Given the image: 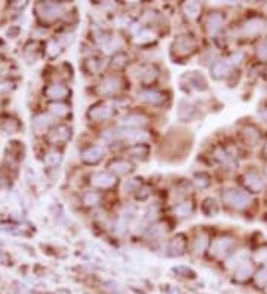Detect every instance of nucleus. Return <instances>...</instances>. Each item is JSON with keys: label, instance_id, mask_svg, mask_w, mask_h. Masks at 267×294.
Here are the masks:
<instances>
[{"label": "nucleus", "instance_id": "1", "mask_svg": "<svg viewBox=\"0 0 267 294\" xmlns=\"http://www.w3.org/2000/svg\"><path fill=\"white\" fill-rule=\"evenodd\" d=\"M223 201L230 205L234 210H245L246 207H249L251 204V195L243 192V190H237V189H229L224 192L223 195Z\"/></svg>", "mask_w": 267, "mask_h": 294}, {"label": "nucleus", "instance_id": "2", "mask_svg": "<svg viewBox=\"0 0 267 294\" xmlns=\"http://www.w3.org/2000/svg\"><path fill=\"white\" fill-rule=\"evenodd\" d=\"M242 183L252 193L263 192L264 190V186H266V181H264L263 175L258 174L257 171H248V172H245L243 177H242Z\"/></svg>", "mask_w": 267, "mask_h": 294}, {"label": "nucleus", "instance_id": "3", "mask_svg": "<svg viewBox=\"0 0 267 294\" xmlns=\"http://www.w3.org/2000/svg\"><path fill=\"white\" fill-rule=\"evenodd\" d=\"M36 11L43 21H54V20L60 18L63 14L61 6L57 3H39L36 6Z\"/></svg>", "mask_w": 267, "mask_h": 294}, {"label": "nucleus", "instance_id": "4", "mask_svg": "<svg viewBox=\"0 0 267 294\" xmlns=\"http://www.w3.org/2000/svg\"><path fill=\"white\" fill-rule=\"evenodd\" d=\"M194 49V41L190 36H178L172 42V51L178 57H186L190 55Z\"/></svg>", "mask_w": 267, "mask_h": 294}, {"label": "nucleus", "instance_id": "5", "mask_svg": "<svg viewBox=\"0 0 267 294\" xmlns=\"http://www.w3.org/2000/svg\"><path fill=\"white\" fill-rule=\"evenodd\" d=\"M266 29V21L263 18H258V17H254V18H249L243 23L242 26V35L243 36H257L260 33H263Z\"/></svg>", "mask_w": 267, "mask_h": 294}, {"label": "nucleus", "instance_id": "6", "mask_svg": "<svg viewBox=\"0 0 267 294\" xmlns=\"http://www.w3.org/2000/svg\"><path fill=\"white\" fill-rule=\"evenodd\" d=\"M233 245H234V241L231 238H218L211 245V254L214 257H223L230 252Z\"/></svg>", "mask_w": 267, "mask_h": 294}, {"label": "nucleus", "instance_id": "7", "mask_svg": "<svg viewBox=\"0 0 267 294\" xmlns=\"http://www.w3.org/2000/svg\"><path fill=\"white\" fill-rule=\"evenodd\" d=\"M122 88V82L119 78H114V76H110V78H106L100 88H98V92L101 95H114L116 92H119Z\"/></svg>", "mask_w": 267, "mask_h": 294}, {"label": "nucleus", "instance_id": "8", "mask_svg": "<svg viewBox=\"0 0 267 294\" xmlns=\"http://www.w3.org/2000/svg\"><path fill=\"white\" fill-rule=\"evenodd\" d=\"M113 116V109L109 107V106H104V104H98V106H94L91 107V110L88 112V118L91 121H95V122H100V121H107Z\"/></svg>", "mask_w": 267, "mask_h": 294}, {"label": "nucleus", "instance_id": "9", "mask_svg": "<svg viewBox=\"0 0 267 294\" xmlns=\"http://www.w3.org/2000/svg\"><path fill=\"white\" fill-rule=\"evenodd\" d=\"M91 183L97 187L107 189V187H112L116 183V177L110 172H95L91 177Z\"/></svg>", "mask_w": 267, "mask_h": 294}, {"label": "nucleus", "instance_id": "10", "mask_svg": "<svg viewBox=\"0 0 267 294\" xmlns=\"http://www.w3.org/2000/svg\"><path fill=\"white\" fill-rule=\"evenodd\" d=\"M233 273H234V279L237 282H246L254 275V266L249 260H245L234 269Z\"/></svg>", "mask_w": 267, "mask_h": 294}, {"label": "nucleus", "instance_id": "11", "mask_svg": "<svg viewBox=\"0 0 267 294\" xmlns=\"http://www.w3.org/2000/svg\"><path fill=\"white\" fill-rule=\"evenodd\" d=\"M231 64L227 60H218L211 66V76L214 79H223L230 73Z\"/></svg>", "mask_w": 267, "mask_h": 294}, {"label": "nucleus", "instance_id": "12", "mask_svg": "<svg viewBox=\"0 0 267 294\" xmlns=\"http://www.w3.org/2000/svg\"><path fill=\"white\" fill-rule=\"evenodd\" d=\"M138 98H140L141 101L147 103V104H153V106H156V104H162V103H163L165 95H163L162 92H159V91L147 89V91H141V92L138 94Z\"/></svg>", "mask_w": 267, "mask_h": 294}, {"label": "nucleus", "instance_id": "13", "mask_svg": "<svg viewBox=\"0 0 267 294\" xmlns=\"http://www.w3.org/2000/svg\"><path fill=\"white\" fill-rule=\"evenodd\" d=\"M103 156H104V150H103L101 147H98V146H94V147L86 149V150L82 153V161L86 162V164L94 165V164L100 162V161L103 159Z\"/></svg>", "mask_w": 267, "mask_h": 294}, {"label": "nucleus", "instance_id": "14", "mask_svg": "<svg viewBox=\"0 0 267 294\" xmlns=\"http://www.w3.org/2000/svg\"><path fill=\"white\" fill-rule=\"evenodd\" d=\"M178 119L180 121H191L194 116H196V107L193 106V104H190V103H187V101H181L180 104H178Z\"/></svg>", "mask_w": 267, "mask_h": 294}, {"label": "nucleus", "instance_id": "15", "mask_svg": "<svg viewBox=\"0 0 267 294\" xmlns=\"http://www.w3.org/2000/svg\"><path fill=\"white\" fill-rule=\"evenodd\" d=\"M223 27V17L217 12L211 14L206 20V32L208 35L214 36L220 32V29Z\"/></svg>", "mask_w": 267, "mask_h": 294}, {"label": "nucleus", "instance_id": "16", "mask_svg": "<svg viewBox=\"0 0 267 294\" xmlns=\"http://www.w3.org/2000/svg\"><path fill=\"white\" fill-rule=\"evenodd\" d=\"M242 137H243V140H245L246 144L255 146V144L260 141L261 134H260V131H258L254 125H246V126L242 129Z\"/></svg>", "mask_w": 267, "mask_h": 294}, {"label": "nucleus", "instance_id": "17", "mask_svg": "<svg viewBox=\"0 0 267 294\" xmlns=\"http://www.w3.org/2000/svg\"><path fill=\"white\" fill-rule=\"evenodd\" d=\"M131 169H132V164L125 161V159H117V161H113L110 164V171L114 172V174H119V175L128 174Z\"/></svg>", "mask_w": 267, "mask_h": 294}, {"label": "nucleus", "instance_id": "18", "mask_svg": "<svg viewBox=\"0 0 267 294\" xmlns=\"http://www.w3.org/2000/svg\"><path fill=\"white\" fill-rule=\"evenodd\" d=\"M157 78V70L153 66H141L138 70V79L141 82H152Z\"/></svg>", "mask_w": 267, "mask_h": 294}, {"label": "nucleus", "instance_id": "19", "mask_svg": "<svg viewBox=\"0 0 267 294\" xmlns=\"http://www.w3.org/2000/svg\"><path fill=\"white\" fill-rule=\"evenodd\" d=\"M123 124L129 128H140V126H144L147 124V119L143 115L132 113V115H128V116L123 118Z\"/></svg>", "mask_w": 267, "mask_h": 294}, {"label": "nucleus", "instance_id": "20", "mask_svg": "<svg viewBox=\"0 0 267 294\" xmlns=\"http://www.w3.org/2000/svg\"><path fill=\"white\" fill-rule=\"evenodd\" d=\"M67 94H69V89L64 85H51L46 89V95L52 100H61L67 97Z\"/></svg>", "mask_w": 267, "mask_h": 294}, {"label": "nucleus", "instance_id": "21", "mask_svg": "<svg viewBox=\"0 0 267 294\" xmlns=\"http://www.w3.org/2000/svg\"><path fill=\"white\" fill-rule=\"evenodd\" d=\"M117 135H120V137H123V138H126V140H129V141H143V140H146L147 138V135L143 132V131H140V129H122Z\"/></svg>", "mask_w": 267, "mask_h": 294}, {"label": "nucleus", "instance_id": "22", "mask_svg": "<svg viewBox=\"0 0 267 294\" xmlns=\"http://www.w3.org/2000/svg\"><path fill=\"white\" fill-rule=\"evenodd\" d=\"M184 248H186V241H184V238L181 235H178L174 239H171V242H169V251H171L172 255L183 254Z\"/></svg>", "mask_w": 267, "mask_h": 294}, {"label": "nucleus", "instance_id": "23", "mask_svg": "<svg viewBox=\"0 0 267 294\" xmlns=\"http://www.w3.org/2000/svg\"><path fill=\"white\" fill-rule=\"evenodd\" d=\"M69 137H70V129L67 126H64V125H61L51 134V141L60 143V141H66Z\"/></svg>", "mask_w": 267, "mask_h": 294}, {"label": "nucleus", "instance_id": "24", "mask_svg": "<svg viewBox=\"0 0 267 294\" xmlns=\"http://www.w3.org/2000/svg\"><path fill=\"white\" fill-rule=\"evenodd\" d=\"M202 211H203V214L208 215V217L215 215V214L218 212V204H217V201L212 199V198L205 199L203 204H202Z\"/></svg>", "mask_w": 267, "mask_h": 294}, {"label": "nucleus", "instance_id": "25", "mask_svg": "<svg viewBox=\"0 0 267 294\" xmlns=\"http://www.w3.org/2000/svg\"><path fill=\"white\" fill-rule=\"evenodd\" d=\"M183 11L189 18H196L200 14V5L197 2H187L183 5Z\"/></svg>", "mask_w": 267, "mask_h": 294}, {"label": "nucleus", "instance_id": "26", "mask_svg": "<svg viewBox=\"0 0 267 294\" xmlns=\"http://www.w3.org/2000/svg\"><path fill=\"white\" fill-rule=\"evenodd\" d=\"M51 118L46 116V115H39L33 119V128L36 131H45L49 125H51Z\"/></svg>", "mask_w": 267, "mask_h": 294}, {"label": "nucleus", "instance_id": "27", "mask_svg": "<svg viewBox=\"0 0 267 294\" xmlns=\"http://www.w3.org/2000/svg\"><path fill=\"white\" fill-rule=\"evenodd\" d=\"M209 241H208V236L205 233H200L196 239H194V244H193V251L194 254H202L206 247H208Z\"/></svg>", "mask_w": 267, "mask_h": 294}, {"label": "nucleus", "instance_id": "28", "mask_svg": "<svg viewBox=\"0 0 267 294\" xmlns=\"http://www.w3.org/2000/svg\"><path fill=\"white\" fill-rule=\"evenodd\" d=\"M174 212L178 217H189L193 212V205L191 202H181L174 208Z\"/></svg>", "mask_w": 267, "mask_h": 294}, {"label": "nucleus", "instance_id": "29", "mask_svg": "<svg viewBox=\"0 0 267 294\" xmlns=\"http://www.w3.org/2000/svg\"><path fill=\"white\" fill-rule=\"evenodd\" d=\"M189 82H190L191 86L196 88V89H205V88H206L205 79L202 78V75H199V73H196V72H191V73L189 75Z\"/></svg>", "mask_w": 267, "mask_h": 294}, {"label": "nucleus", "instance_id": "30", "mask_svg": "<svg viewBox=\"0 0 267 294\" xmlns=\"http://www.w3.org/2000/svg\"><path fill=\"white\" fill-rule=\"evenodd\" d=\"M128 153L134 158H146L147 153H149V147L144 146V144H135L128 150Z\"/></svg>", "mask_w": 267, "mask_h": 294}, {"label": "nucleus", "instance_id": "31", "mask_svg": "<svg viewBox=\"0 0 267 294\" xmlns=\"http://www.w3.org/2000/svg\"><path fill=\"white\" fill-rule=\"evenodd\" d=\"M246 260V257H245V254L242 252V251H239V252H234V255H231V258H229L227 260V267L229 269H236L242 261H245Z\"/></svg>", "mask_w": 267, "mask_h": 294}, {"label": "nucleus", "instance_id": "32", "mask_svg": "<svg viewBox=\"0 0 267 294\" xmlns=\"http://www.w3.org/2000/svg\"><path fill=\"white\" fill-rule=\"evenodd\" d=\"M255 54H257V58H258V60L267 61V39H263V41L257 45Z\"/></svg>", "mask_w": 267, "mask_h": 294}, {"label": "nucleus", "instance_id": "33", "mask_svg": "<svg viewBox=\"0 0 267 294\" xmlns=\"http://www.w3.org/2000/svg\"><path fill=\"white\" fill-rule=\"evenodd\" d=\"M140 186H141V183H140L138 178H129V180H126L123 183V192L125 193H132L137 189H140Z\"/></svg>", "mask_w": 267, "mask_h": 294}, {"label": "nucleus", "instance_id": "34", "mask_svg": "<svg viewBox=\"0 0 267 294\" xmlns=\"http://www.w3.org/2000/svg\"><path fill=\"white\" fill-rule=\"evenodd\" d=\"M254 279H255V285L264 288V287L267 285V269L264 267V269L258 270V272L254 275Z\"/></svg>", "mask_w": 267, "mask_h": 294}, {"label": "nucleus", "instance_id": "35", "mask_svg": "<svg viewBox=\"0 0 267 294\" xmlns=\"http://www.w3.org/2000/svg\"><path fill=\"white\" fill-rule=\"evenodd\" d=\"M45 162L49 167H57L61 162V153H58V152H49L45 156Z\"/></svg>", "mask_w": 267, "mask_h": 294}, {"label": "nucleus", "instance_id": "36", "mask_svg": "<svg viewBox=\"0 0 267 294\" xmlns=\"http://www.w3.org/2000/svg\"><path fill=\"white\" fill-rule=\"evenodd\" d=\"M100 195L98 193H95V192H88V193H85V196H83V202H85V205H88V207H94V205H97V204H100Z\"/></svg>", "mask_w": 267, "mask_h": 294}, {"label": "nucleus", "instance_id": "37", "mask_svg": "<svg viewBox=\"0 0 267 294\" xmlns=\"http://www.w3.org/2000/svg\"><path fill=\"white\" fill-rule=\"evenodd\" d=\"M152 41H154V33H152V32H149V30L141 32V33L137 36V39H135L137 43H149V42H152Z\"/></svg>", "mask_w": 267, "mask_h": 294}, {"label": "nucleus", "instance_id": "38", "mask_svg": "<svg viewBox=\"0 0 267 294\" xmlns=\"http://www.w3.org/2000/svg\"><path fill=\"white\" fill-rule=\"evenodd\" d=\"M193 183H194V186H196V187H199V189H205V187H208V186H209V177H208V175H205V174H199V175H196V177H194Z\"/></svg>", "mask_w": 267, "mask_h": 294}, {"label": "nucleus", "instance_id": "39", "mask_svg": "<svg viewBox=\"0 0 267 294\" xmlns=\"http://www.w3.org/2000/svg\"><path fill=\"white\" fill-rule=\"evenodd\" d=\"M126 61H128V57H126L125 54L119 52V54H116V55L113 57L112 66L116 67V69H120V67H123V66L126 64Z\"/></svg>", "mask_w": 267, "mask_h": 294}, {"label": "nucleus", "instance_id": "40", "mask_svg": "<svg viewBox=\"0 0 267 294\" xmlns=\"http://www.w3.org/2000/svg\"><path fill=\"white\" fill-rule=\"evenodd\" d=\"M166 232V226L165 224H154L150 230H149V235L152 238H159V236H163Z\"/></svg>", "mask_w": 267, "mask_h": 294}, {"label": "nucleus", "instance_id": "41", "mask_svg": "<svg viewBox=\"0 0 267 294\" xmlns=\"http://www.w3.org/2000/svg\"><path fill=\"white\" fill-rule=\"evenodd\" d=\"M254 258L260 263H266L267 261V245L260 247L255 252H254Z\"/></svg>", "mask_w": 267, "mask_h": 294}, {"label": "nucleus", "instance_id": "42", "mask_svg": "<svg viewBox=\"0 0 267 294\" xmlns=\"http://www.w3.org/2000/svg\"><path fill=\"white\" fill-rule=\"evenodd\" d=\"M51 112H52L54 115H57V116H64V115H67L69 107L58 103V104H52V106H51Z\"/></svg>", "mask_w": 267, "mask_h": 294}, {"label": "nucleus", "instance_id": "43", "mask_svg": "<svg viewBox=\"0 0 267 294\" xmlns=\"http://www.w3.org/2000/svg\"><path fill=\"white\" fill-rule=\"evenodd\" d=\"M60 52H61L60 43H57V42H49V43H48V54H49L51 57H57Z\"/></svg>", "mask_w": 267, "mask_h": 294}, {"label": "nucleus", "instance_id": "44", "mask_svg": "<svg viewBox=\"0 0 267 294\" xmlns=\"http://www.w3.org/2000/svg\"><path fill=\"white\" fill-rule=\"evenodd\" d=\"M3 128L6 129V131H9L11 134H14V132H17V129H18V124L15 122V121H6L5 122V125H3Z\"/></svg>", "mask_w": 267, "mask_h": 294}, {"label": "nucleus", "instance_id": "45", "mask_svg": "<svg viewBox=\"0 0 267 294\" xmlns=\"http://www.w3.org/2000/svg\"><path fill=\"white\" fill-rule=\"evenodd\" d=\"M141 192H143V193H138V195H137L138 199H146V198L150 195V189H149V187H143Z\"/></svg>", "mask_w": 267, "mask_h": 294}, {"label": "nucleus", "instance_id": "46", "mask_svg": "<svg viewBox=\"0 0 267 294\" xmlns=\"http://www.w3.org/2000/svg\"><path fill=\"white\" fill-rule=\"evenodd\" d=\"M261 118H263V119H264V121L267 122V109L261 112Z\"/></svg>", "mask_w": 267, "mask_h": 294}, {"label": "nucleus", "instance_id": "47", "mask_svg": "<svg viewBox=\"0 0 267 294\" xmlns=\"http://www.w3.org/2000/svg\"><path fill=\"white\" fill-rule=\"evenodd\" d=\"M263 155L267 158V141H266V144H264V147H263Z\"/></svg>", "mask_w": 267, "mask_h": 294}, {"label": "nucleus", "instance_id": "48", "mask_svg": "<svg viewBox=\"0 0 267 294\" xmlns=\"http://www.w3.org/2000/svg\"><path fill=\"white\" fill-rule=\"evenodd\" d=\"M264 9H266V14H267V3H264V6H263Z\"/></svg>", "mask_w": 267, "mask_h": 294}, {"label": "nucleus", "instance_id": "49", "mask_svg": "<svg viewBox=\"0 0 267 294\" xmlns=\"http://www.w3.org/2000/svg\"><path fill=\"white\" fill-rule=\"evenodd\" d=\"M264 293H266V294H267V285H266V287H264Z\"/></svg>", "mask_w": 267, "mask_h": 294}, {"label": "nucleus", "instance_id": "50", "mask_svg": "<svg viewBox=\"0 0 267 294\" xmlns=\"http://www.w3.org/2000/svg\"><path fill=\"white\" fill-rule=\"evenodd\" d=\"M264 267H266V269H267V261H266V263H264Z\"/></svg>", "mask_w": 267, "mask_h": 294}, {"label": "nucleus", "instance_id": "51", "mask_svg": "<svg viewBox=\"0 0 267 294\" xmlns=\"http://www.w3.org/2000/svg\"><path fill=\"white\" fill-rule=\"evenodd\" d=\"M266 76H267V75H266Z\"/></svg>", "mask_w": 267, "mask_h": 294}]
</instances>
